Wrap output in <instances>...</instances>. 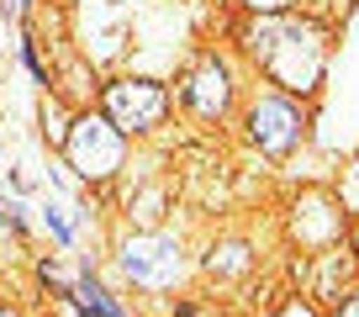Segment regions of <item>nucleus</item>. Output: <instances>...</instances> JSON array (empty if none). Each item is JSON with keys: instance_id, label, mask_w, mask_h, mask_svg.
I'll return each mask as SVG.
<instances>
[{"instance_id": "f257e3e1", "label": "nucleus", "mask_w": 359, "mask_h": 317, "mask_svg": "<svg viewBox=\"0 0 359 317\" xmlns=\"http://www.w3.org/2000/svg\"><path fill=\"white\" fill-rule=\"evenodd\" d=\"M64 154L85 180H106V175L122 164V133H116L106 116H79L64 137Z\"/></svg>"}, {"instance_id": "f03ea898", "label": "nucleus", "mask_w": 359, "mask_h": 317, "mask_svg": "<svg viewBox=\"0 0 359 317\" xmlns=\"http://www.w3.org/2000/svg\"><path fill=\"white\" fill-rule=\"evenodd\" d=\"M164 85H154V79H116V85H106V122L116 127V133H148V127L164 122Z\"/></svg>"}, {"instance_id": "7ed1b4c3", "label": "nucleus", "mask_w": 359, "mask_h": 317, "mask_svg": "<svg viewBox=\"0 0 359 317\" xmlns=\"http://www.w3.org/2000/svg\"><path fill=\"white\" fill-rule=\"evenodd\" d=\"M302 112H296L291 101H280V95H269V101H259L254 112H248V137H254L264 154H291L296 143H302Z\"/></svg>"}, {"instance_id": "20e7f679", "label": "nucleus", "mask_w": 359, "mask_h": 317, "mask_svg": "<svg viewBox=\"0 0 359 317\" xmlns=\"http://www.w3.org/2000/svg\"><path fill=\"white\" fill-rule=\"evenodd\" d=\"M122 270L133 275V281L143 285H169L180 275V249H175V238H158V233H143L133 238L122 249Z\"/></svg>"}, {"instance_id": "39448f33", "label": "nucleus", "mask_w": 359, "mask_h": 317, "mask_svg": "<svg viewBox=\"0 0 359 317\" xmlns=\"http://www.w3.org/2000/svg\"><path fill=\"white\" fill-rule=\"evenodd\" d=\"M227 95H233L227 69L217 64V58H201V64L191 69V79H185V101H191L201 116H222L227 112Z\"/></svg>"}, {"instance_id": "423d86ee", "label": "nucleus", "mask_w": 359, "mask_h": 317, "mask_svg": "<svg viewBox=\"0 0 359 317\" xmlns=\"http://www.w3.org/2000/svg\"><path fill=\"white\" fill-rule=\"evenodd\" d=\"M79 302H85V306H90V312H95V317H122V312H116L111 302H106V291H101V285H95V281H90V275H85V281H79Z\"/></svg>"}, {"instance_id": "0eeeda50", "label": "nucleus", "mask_w": 359, "mask_h": 317, "mask_svg": "<svg viewBox=\"0 0 359 317\" xmlns=\"http://www.w3.org/2000/svg\"><path fill=\"white\" fill-rule=\"evenodd\" d=\"M338 317H359V296H344V306H338Z\"/></svg>"}, {"instance_id": "6e6552de", "label": "nucleus", "mask_w": 359, "mask_h": 317, "mask_svg": "<svg viewBox=\"0 0 359 317\" xmlns=\"http://www.w3.org/2000/svg\"><path fill=\"white\" fill-rule=\"evenodd\" d=\"M280 317H317V312H312V306H302V302H296V306H285Z\"/></svg>"}, {"instance_id": "1a4fd4ad", "label": "nucleus", "mask_w": 359, "mask_h": 317, "mask_svg": "<svg viewBox=\"0 0 359 317\" xmlns=\"http://www.w3.org/2000/svg\"><path fill=\"white\" fill-rule=\"evenodd\" d=\"M0 317H16V312H0Z\"/></svg>"}]
</instances>
